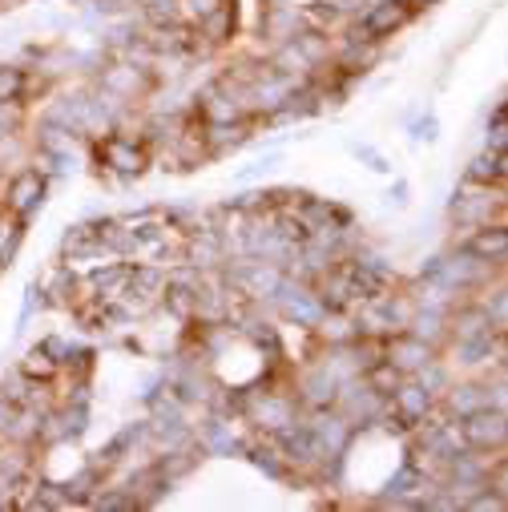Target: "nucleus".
I'll use <instances>...</instances> for the list:
<instances>
[{
	"instance_id": "39448f33",
	"label": "nucleus",
	"mask_w": 508,
	"mask_h": 512,
	"mask_svg": "<svg viewBox=\"0 0 508 512\" xmlns=\"http://www.w3.org/2000/svg\"><path fill=\"white\" fill-rule=\"evenodd\" d=\"M45 174L41 170H21L13 182H9V198H5V206L17 214V218H29L37 206H41V198H45Z\"/></svg>"
},
{
	"instance_id": "f8f14e48",
	"label": "nucleus",
	"mask_w": 508,
	"mask_h": 512,
	"mask_svg": "<svg viewBox=\"0 0 508 512\" xmlns=\"http://www.w3.org/2000/svg\"><path fill=\"white\" fill-rule=\"evenodd\" d=\"M186 5H190V13H194L198 21H206L210 13H218L222 5H230V0H186Z\"/></svg>"
},
{
	"instance_id": "7ed1b4c3",
	"label": "nucleus",
	"mask_w": 508,
	"mask_h": 512,
	"mask_svg": "<svg viewBox=\"0 0 508 512\" xmlns=\"http://www.w3.org/2000/svg\"><path fill=\"white\" fill-rule=\"evenodd\" d=\"M101 162L117 174H142L150 166V150L138 146V138H125V134H113L101 142Z\"/></svg>"
},
{
	"instance_id": "9d476101",
	"label": "nucleus",
	"mask_w": 508,
	"mask_h": 512,
	"mask_svg": "<svg viewBox=\"0 0 508 512\" xmlns=\"http://www.w3.org/2000/svg\"><path fill=\"white\" fill-rule=\"evenodd\" d=\"M29 89V73L17 69V65H0V105H13L21 101Z\"/></svg>"
},
{
	"instance_id": "20e7f679",
	"label": "nucleus",
	"mask_w": 508,
	"mask_h": 512,
	"mask_svg": "<svg viewBox=\"0 0 508 512\" xmlns=\"http://www.w3.org/2000/svg\"><path fill=\"white\" fill-rule=\"evenodd\" d=\"M432 392L428 388H420V383H400V388L392 392V412H396V420L400 424H408V428H416V424H424L428 420V412H432Z\"/></svg>"
},
{
	"instance_id": "ddd939ff",
	"label": "nucleus",
	"mask_w": 508,
	"mask_h": 512,
	"mask_svg": "<svg viewBox=\"0 0 508 512\" xmlns=\"http://www.w3.org/2000/svg\"><path fill=\"white\" fill-rule=\"evenodd\" d=\"M408 5H412V13H416V9H432V5H440V0H408Z\"/></svg>"
},
{
	"instance_id": "f03ea898",
	"label": "nucleus",
	"mask_w": 508,
	"mask_h": 512,
	"mask_svg": "<svg viewBox=\"0 0 508 512\" xmlns=\"http://www.w3.org/2000/svg\"><path fill=\"white\" fill-rule=\"evenodd\" d=\"M412 21V5L408 0H379V5H371L363 17H359V41H384L392 33H400L404 25Z\"/></svg>"
},
{
	"instance_id": "f257e3e1",
	"label": "nucleus",
	"mask_w": 508,
	"mask_h": 512,
	"mask_svg": "<svg viewBox=\"0 0 508 512\" xmlns=\"http://www.w3.org/2000/svg\"><path fill=\"white\" fill-rule=\"evenodd\" d=\"M504 436H508V428H504V408H472V412H464V420H460V440L468 444V448H476V452H504Z\"/></svg>"
},
{
	"instance_id": "1a4fd4ad",
	"label": "nucleus",
	"mask_w": 508,
	"mask_h": 512,
	"mask_svg": "<svg viewBox=\"0 0 508 512\" xmlns=\"http://www.w3.org/2000/svg\"><path fill=\"white\" fill-rule=\"evenodd\" d=\"M57 371H61V363L53 359V351H49V347H33V351L21 359V375H25V379H33V383H49Z\"/></svg>"
},
{
	"instance_id": "0eeeda50",
	"label": "nucleus",
	"mask_w": 508,
	"mask_h": 512,
	"mask_svg": "<svg viewBox=\"0 0 508 512\" xmlns=\"http://www.w3.org/2000/svg\"><path fill=\"white\" fill-rule=\"evenodd\" d=\"M408 375L392 363V359H375V363H367V371H363V383H367V392H375L379 400H392V392L400 388Z\"/></svg>"
},
{
	"instance_id": "6e6552de",
	"label": "nucleus",
	"mask_w": 508,
	"mask_h": 512,
	"mask_svg": "<svg viewBox=\"0 0 508 512\" xmlns=\"http://www.w3.org/2000/svg\"><path fill=\"white\" fill-rule=\"evenodd\" d=\"M468 178H472L476 186H484V190L504 186V150H488L484 158H476L472 170H468Z\"/></svg>"
},
{
	"instance_id": "9b49d317",
	"label": "nucleus",
	"mask_w": 508,
	"mask_h": 512,
	"mask_svg": "<svg viewBox=\"0 0 508 512\" xmlns=\"http://www.w3.org/2000/svg\"><path fill=\"white\" fill-rule=\"evenodd\" d=\"M166 307H174L178 319H190L198 311V295L186 291V287H166Z\"/></svg>"
},
{
	"instance_id": "423d86ee",
	"label": "nucleus",
	"mask_w": 508,
	"mask_h": 512,
	"mask_svg": "<svg viewBox=\"0 0 508 512\" xmlns=\"http://www.w3.org/2000/svg\"><path fill=\"white\" fill-rule=\"evenodd\" d=\"M464 250H468V254H476V259H488V263H504L508 234H504V226H500V222H496V226H480V230L464 242Z\"/></svg>"
}]
</instances>
